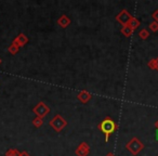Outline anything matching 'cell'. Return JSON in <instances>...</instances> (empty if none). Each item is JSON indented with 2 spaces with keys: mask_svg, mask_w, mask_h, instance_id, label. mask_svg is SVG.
<instances>
[{
  "mask_svg": "<svg viewBox=\"0 0 158 156\" xmlns=\"http://www.w3.org/2000/svg\"><path fill=\"white\" fill-rule=\"evenodd\" d=\"M98 129L104 133V136H105V142H108L110 134L114 133V132L118 129V125H117V123L113 118L106 117V118H104L103 120L98 125Z\"/></svg>",
  "mask_w": 158,
  "mask_h": 156,
  "instance_id": "1",
  "label": "cell"
},
{
  "mask_svg": "<svg viewBox=\"0 0 158 156\" xmlns=\"http://www.w3.org/2000/svg\"><path fill=\"white\" fill-rule=\"evenodd\" d=\"M126 149H127L133 156H136L143 149H144V144H143L136 137H134V138L130 139L129 142L126 144Z\"/></svg>",
  "mask_w": 158,
  "mask_h": 156,
  "instance_id": "2",
  "label": "cell"
},
{
  "mask_svg": "<svg viewBox=\"0 0 158 156\" xmlns=\"http://www.w3.org/2000/svg\"><path fill=\"white\" fill-rule=\"evenodd\" d=\"M49 125H50V127L52 128L53 130H55L56 132H61L62 130L67 126V121H66V119H64L60 114H56L50 121H49Z\"/></svg>",
  "mask_w": 158,
  "mask_h": 156,
  "instance_id": "3",
  "label": "cell"
},
{
  "mask_svg": "<svg viewBox=\"0 0 158 156\" xmlns=\"http://www.w3.org/2000/svg\"><path fill=\"white\" fill-rule=\"evenodd\" d=\"M33 112L35 113V115L37 117L44 118V117L50 113V108H49L44 101H40L33 108Z\"/></svg>",
  "mask_w": 158,
  "mask_h": 156,
  "instance_id": "4",
  "label": "cell"
},
{
  "mask_svg": "<svg viewBox=\"0 0 158 156\" xmlns=\"http://www.w3.org/2000/svg\"><path fill=\"white\" fill-rule=\"evenodd\" d=\"M131 18H132V15L129 13V11H128V10H126V9H123V10H121L118 14H117L116 21L118 23H120L123 26H125V25H127L128 22L131 20Z\"/></svg>",
  "mask_w": 158,
  "mask_h": 156,
  "instance_id": "5",
  "label": "cell"
},
{
  "mask_svg": "<svg viewBox=\"0 0 158 156\" xmlns=\"http://www.w3.org/2000/svg\"><path fill=\"white\" fill-rule=\"evenodd\" d=\"M90 153V146L87 142H81L75 150V154L77 156H88Z\"/></svg>",
  "mask_w": 158,
  "mask_h": 156,
  "instance_id": "6",
  "label": "cell"
},
{
  "mask_svg": "<svg viewBox=\"0 0 158 156\" xmlns=\"http://www.w3.org/2000/svg\"><path fill=\"white\" fill-rule=\"evenodd\" d=\"M12 42H13V44H15L19 48H22V47H24L25 44L28 42V38H27V36L25 35V34L21 33V34H19L15 38H14V40Z\"/></svg>",
  "mask_w": 158,
  "mask_h": 156,
  "instance_id": "7",
  "label": "cell"
},
{
  "mask_svg": "<svg viewBox=\"0 0 158 156\" xmlns=\"http://www.w3.org/2000/svg\"><path fill=\"white\" fill-rule=\"evenodd\" d=\"M91 98H92V95H91V93L89 92V91H87V90H82V91H80V92L78 93V95H77V99H78L79 101L81 102L82 104L88 103V102L91 100Z\"/></svg>",
  "mask_w": 158,
  "mask_h": 156,
  "instance_id": "8",
  "label": "cell"
},
{
  "mask_svg": "<svg viewBox=\"0 0 158 156\" xmlns=\"http://www.w3.org/2000/svg\"><path fill=\"white\" fill-rule=\"evenodd\" d=\"M57 24H59L60 26L62 27V28H66V27L69 26V24H70V19L68 18L67 15L63 14V15H61L59 19H57Z\"/></svg>",
  "mask_w": 158,
  "mask_h": 156,
  "instance_id": "9",
  "label": "cell"
},
{
  "mask_svg": "<svg viewBox=\"0 0 158 156\" xmlns=\"http://www.w3.org/2000/svg\"><path fill=\"white\" fill-rule=\"evenodd\" d=\"M133 29L131 28V27H129L128 25H125V26H123L121 27V29H120V33L123 34L125 37H130V36L133 34Z\"/></svg>",
  "mask_w": 158,
  "mask_h": 156,
  "instance_id": "10",
  "label": "cell"
},
{
  "mask_svg": "<svg viewBox=\"0 0 158 156\" xmlns=\"http://www.w3.org/2000/svg\"><path fill=\"white\" fill-rule=\"evenodd\" d=\"M140 24H141L140 21H139L136 18H133V16H132L131 20H130L129 22H128V24H127V25H128L129 27H131V28L133 29V31H135V29L138 28L139 26H140Z\"/></svg>",
  "mask_w": 158,
  "mask_h": 156,
  "instance_id": "11",
  "label": "cell"
},
{
  "mask_svg": "<svg viewBox=\"0 0 158 156\" xmlns=\"http://www.w3.org/2000/svg\"><path fill=\"white\" fill-rule=\"evenodd\" d=\"M8 51H9V52L11 53L12 55H14V54H16L19 51H20V48H19V47L16 46L15 44H13V42H12V44H10L9 47H8Z\"/></svg>",
  "mask_w": 158,
  "mask_h": 156,
  "instance_id": "12",
  "label": "cell"
},
{
  "mask_svg": "<svg viewBox=\"0 0 158 156\" xmlns=\"http://www.w3.org/2000/svg\"><path fill=\"white\" fill-rule=\"evenodd\" d=\"M33 125H34V127H36V128H40L44 125V118H40V117L36 116L35 118L33 119Z\"/></svg>",
  "mask_w": 158,
  "mask_h": 156,
  "instance_id": "13",
  "label": "cell"
},
{
  "mask_svg": "<svg viewBox=\"0 0 158 156\" xmlns=\"http://www.w3.org/2000/svg\"><path fill=\"white\" fill-rule=\"evenodd\" d=\"M149 35H151V34H149V32L147 31V29H145V28H143L142 31L139 32V37H140L142 40H146L147 38L149 37Z\"/></svg>",
  "mask_w": 158,
  "mask_h": 156,
  "instance_id": "14",
  "label": "cell"
},
{
  "mask_svg": "<svg viewBox=\"0 0 158 156\" xmlns=\"http://www.w3.org/2000/svg\"><path fill=\"white\" fill-rule=\"evenodd\" d=\"M21 152L16 149H9L6 152V156H20Z\"/></svg>",
  "mask_w": 158,
  "mask_h": 156,
  "instance_id": "15",
  "label": "cell"
},
{
  "mask_svg": "<svg viewBox=\"0 0 158 156\" xmlns=\"http://www.w3.org/2000/svg\"><path fill=\"white\" fill-rule=\"evenodd\" d=\"M148 27L149 29H151L152 32H154V33H156V32H158V23L155 22V21H153V22H151L148 24Z\"/></svg>",
  "mask_w": 158,
  "mask_h": 156,
  "instance_id": "16",
  "label": "cell"
},
{
  "mask_svg": "<svg viewBox=\"0 0 158 156\" xmlns=\"http://www.w3.org/2000/svg\"><path fill=\"white\" fill-rule=\"evenodd\" d=\"M147 66H148L151 70H156V59H151L147 62Z\"/></svg>",
  "mask_w": 158,
  "mask_h": 156,
  "instance_id": "17",
  "label": "cell"
},
{
  "mask_svg": "<svg viewBox=\"0 0 158 156\" xmlns=\"http://www.w3.org/2000/svg\"><path fill=\"white\" fill-rule=\"evenodd\" d=\"M152 18H153V20L155 21V22L158 23V10H155V11L152 13Z\"/></svg>",
  "mask_w": 158,
  "mask_h": 156,
  "instance_id": "18",
  "label": "cell"
},
{
  "mask_svg": "<svg viewBox=\"0 0 158 156\" xmlns=\"http://www.w3.org/2000/svg\"><path fill=\"white\" fill-rule=\"evenodd\" d=\"M20 156H31V155H29V153L27 151H23V152H21Z\"/></svg>",
  "mask_w": 158,
  "mask_h": 156,
  "instance_id": "19",
  "label": "cell"
},
{
  "mask_svg": "<svg viewBox=\"0 0 158 156\" xmlns=\"http://www.w3.org/2000/svg\"><path fill=\"white\" fill-rule=\"evenodd\" d=\"M156 70L158 72V57H156Z\"/></svg>",
  "mask_w": 158,
  "mask_h": 156,
  "instance_id": "20",
  "label": "cell"
},
{
  "mask_svg": "<svg viewBox=\"0 0 158 156\" xmlns=\"http://www.w3.org/2000/svg\"><path fill=\"white\" fill-rule=\"evenodd\" d=\"M155 137H156V141H158V129H156V133H155Z\"/></svg>",
  "mask_w": 158,
  "mask_h": 156,
  "instance_id": "21",
  "label": "cell"
},
{
  "mask_svg": "<svg viewBox=\"0 0 158 156\" xmlns=\"http://www.w3.org/2000/svg\"><path fill=\"white\" fill-rule=\"evenodd\" d=\"M105 156H116V155H115L114 153H107V154H106Z\"/></svg>",
  "mask_w": 158,
  "mask_h": 156,
  "instance_id": "22",
  "label": "cell"
},
{
  "mask_svg": "<svg viewBox=\"0 0 158 156\" xmlns=\"http://www.w3.org/2000/svg\"><path fill=\"white\" fill-rule=\"evenodd\" d=\"M155 128H156V129H158V120L155 123Z\"/></svg>",
  "mask_w": 158,
  "mask_h": 156,
  "instance_id": "23",
  "label": "cell"
},
{
  "mask_svg": "<svg viewBox=\"0 0 158 156\" xmlns=\"http://www.w3.org/2000/svg\"><path fill=\"white\" fill-rule=\"evenodd\" d=\"M1 62H2V60H1V57H0V64H1Z\"/></svg>",
  "mask_w": 158,
  "mask_h": 156,
  "instance_id": "24",
  "label": "cell"
},
{
  "mask_svg": "<svg viewBox=\"0 0 158 156\" xmlns=\"http://www.w3.org/2000/svg\"><path fill=\"white\" fill-rule=\"evenodd\" d=\"M157 156H158V155H157Z\"/></svg>",
  "mask_w": 158,
  "mask_h": 156,
  "instance_id": "25",
  "label": "cell"
}]
</instances>
